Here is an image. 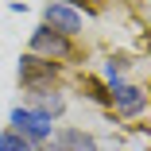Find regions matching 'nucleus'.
I'll return each instance as SVG.
<instances>
[{"instance_id": "obj_1", "label": "nucleus", "mask_w": 151, "mask_h": 151, "mask_svg": "<svg viewBox=\"0 0 151 151\" xmlns=\"http://www.w3.org/2000/svg\"><path fill=\"white\" fill-rule=\"evenodd\" d=\"M8 124H12V132L19 136V139H27V143H47L50 136H54V124L47 116H39V112H31V109H12L8 112Z\"/></svg>"}, {"instance_id": "obj_2", "label": "nucleus", "mask_w": 151, "mask_h": 151, "mask_svg": "<svg viewBox=\"0 0 151 151\" xmlns=\"http://www.w3.org/2000/svg\"><path fill=\"white\" fill-rule=\"evenodd\" d=\"M54 74H58V66L50 62V58H39V54L19 58V85L23 89H47Z\"/></svg>"}, {"instance_id": "obj_3", "label": "nucleus", "mask_w": 151, "mask_h": 151, "mask_svg": "<svg viewBox=\"0 0 151 151\" xmlns=\"http://www.w3.org/2000/svg\"><path fill=\"white\" fill-rule=\"evenodd\" d=\"M31 54H39V58H66L70 54V39L43 23V27L31 31Z\"/></svg>"}, {"instance_id": "obj_4", "label": "nucleus", "mask_w": 151, "mask_h": 151, "mask_svg": "<svg viewBox=\"0 0 151 151\" xmlns=\"http://www.w3.org/2000/svg\"><path fill=\"white\" fill-rule=\"evenodd\" d=\"M43 23L47 27H54V31L58 35H78L81 31V12L78 8H66V4H54V0H50V4L43 8Z\"/></svg>"}, {"instance_id": "obj_5", "label": "nucleus", "mask_w": 151, "mask_h": 151, "mask_svg": "<svg viewBox=\"0 0 151 151\" xmlns=\"http://www.w3.org/2000/svg\"><path fill=\"white\" fill-rule=\"evenodd\" d=\"M50 151H101V147H97V139H93V136L81 132V128H62V132L54 136Z\"/></svg>"}, {"instance_id": "obj_6", "label": "nucleus", "mask_w": 151, "mask_h": 151, "mask_svg": "<svg viewBox=\"0 0 151 151\" xmlns=\"http://www.w3.org/2000/svg\"><path fill=\"white\" fill-rule=\"evenodd\" d=\"M112 105L124 112V116H136V112H143V105H147V97H143V89H136V85H112Z\"/></svg>"}, {"instance_id": "obj_7", "label": "nucleus", "mask_w": 151, "mask_h": 151, "mask_svg": "<svg viewBox=\"0 0 151 151\" xmlns=\"http://www.w3.org/2000/svg\"><path fill=\"white\" fill-rule=\"evenodd\" d=\"M62 109H66V97H62V93H54V89H47V93H39V101H35V109H31V112H39V116L54 120Z\"/></svg>"}, {"instance_id": "obj_8", "label": "nucleus", "mask_w": 151, "mask_h": 151, "mask_svg": "<svg viewBox=\"0 0 151 151\" xmlns=\"http://www.w3.org/2000/svg\"><path fill=\"white\" fill-rule=\"evenodd\" d=\"M0 151H35V143H27V139H19L12 128L8 132H0Z\"/></svg>"}, {"instance_id": "obj_9", "label": "nucleus", "mask_w": 151, "mask_h": 151, "mask_svg": "<svg viewBox=\"0 0 151 151\" xmlns=\"http://www.w3.org/2000/svg\"><path fill=\"white\" fill-rule=\"evenodd\" d=\"M54 4H66V8H78L81 0H54Z\"/></svg>"}]
</instances>
